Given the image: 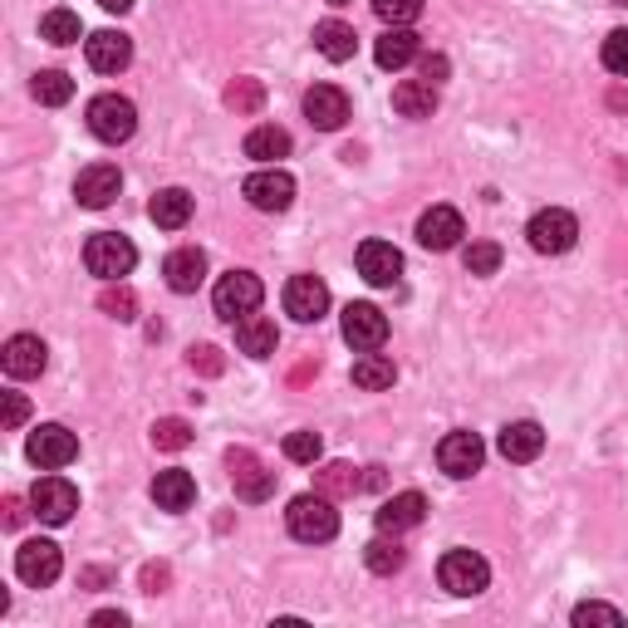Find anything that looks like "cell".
Wrapping results in <instances>:
<instances>
[{
	"label": "cell",
	"mask_w": 628,
	"mask_h": 628,
	"mask_svg": "<svg viewBox=\"0 0 628 628\" xmlns=\"http://www.w3.org/2000/svg\"><path fill=\"white\" fill-rule=\"evenodd\" d=\"M373 10H379V20H389V25H413V20L423 15V0H373Z\"/></svg>",
	"instance_id": "cell-40"
},
{
	"label": "cell",
	"mask_w": 628,
	"mask_h": 628,
	"mask_svg": "<svg viewBox=\"0 0 628 628\" xmlns=\"http://www.w3.org/2000/svg\"><path fill=\"white\" fill-rule=\"evenodd\" d=\"M30 506H35V516L45 526H69L79 511V491L65 476H40V486L30 491Z\"/></svg>",
	"instance_id": "cell-10"
},
{
	"label": "cell",
	"mask_w": 628,
	"mask_h": 628,
	"mask_svg": "<svg viewBox=\"0 0 628 628\" xmlns=\"http://www.w3.org/2000/svg\"><path fill=\"white\" fill-rule=\"evenodd\" d=\"M496 452L506 457V462H536L540 452H546V427L540 423H511V427H501V442H496Z\"/></svg>",
	"instance_id": "cell-21"
},
{
	"label": "cell",
	"mask_w": 628,
	"mask_h": 628,
	"mask_svg": "<svg viewBox=\"0 0 628 628\" xmlns=\"http://www.w3.org/2000/svg\"><path fill=\"white\" fill-rule=\"evenodd\" d=\"M25 457L35 467H45V471H59V467H69L79 457V437L69 433V427H59V423H45V427H35V433H30Z\"/></svg>",
	"instance_id": "cell-8"
},
{
	"label": "cell",
	"mask_w": 628,
	"mask_h": 628,
	"mask_svg": "<svg viewBox=\"0 0 628 628\" xmlns=\"http://www.w3.org/2000/svg\"><path fill=\"white\" fill-rule=\"evenodd\" d=\"M417 69H423V79H427V83H442V79H447V69H452V65H447V55H423V59H417Z\"/></svg>",
	"instance_id": "cell-44"
},
{
	"label": "cell",
	"mask_w": 628,
	"mask_h": 628,
	"mask_svg": "<svg viewBox=\"0 0 628 628\" xmlns=\"http://www.w3.org/2000/svg\"><path fill=\"white\" fill-rule=\"evenodd\" d=\"M0 363H5L10 379H40L49 363V349L40 334H15V339H5V349H0Z\"/></svg>",
	"instance_id": "cell-17"
},
{
	"label": "cell",
	"mask_w": 628,
	"mask_h": 628,
	"mask_svg": "<svg viewBox=\"0 0 628 628\" xmlns=\"http://www.w3.org/2000/svg\"><path fill=\"white\" fill-rule=\"evenodd\" d=\"M285 153H290V133L276 128V123H260V128L246 133V157H256V162L276 167Z\"/></svg>",
	"instance_id": "cell-31"
},
{
	"label": "cell",
	"mask_w": 628,
	"mask_h": 628,
	"mask_svg": "<svg viewBox=\"0 0 628 628\" xmlns=\"http://www.w3.org/2000/svg\"><path fill=\"white\" fill-rule=\"evenodd\" d=\"M393 109L403 113V119H433L437 113V83L427 79H403L393 89Z\"/></svg>",
	"instance_id": "cell-28"
},
{
	"label": "cell",
	"mask_w": 628,
	"mask_h": 628,
	"mask_svg": "<svg viewBox=\"0 0 628 628\" xmlns=\"http://www.w3.org/2000/svg\"><path fill=\"white\" fill-rule=\"evenodd\" d=\"M30 89H35V99L45 103V109H59V103L75 99V79H69L65 69H40Z\"/></svg>",
	"instance_id": "cell-32"
},
{
	"label": "cell",
	"mask_w": 628,
	"mask_h": 628,
	"mask_svg": "<svg viewBox=\"0 0 628 628\" xmlns=\"http://www.w3.org/2000/svg\"><path fill=\"white\" fill-rule=\"evenodd\" d=\"M89 624L93 628H123V624H128V614H123V609H103V614H93Z\"/></svg>",
	"instance_id": "cell-47"
},
{
	"label": "cell",
	"mask_w": 628,
	"mask_h": 628,
	"mask_svg": "<svg viewBox=\"0 0 628 628\" xmlns=\"http://www.w3.org/2000/svg\"><path fill=\"white\" fill-rule=\"evenodd\" d=\"M83 55H89V69L119 75V69L133 65V40L123 35V30H99V35L83 40Z\"/></svg>",
	"instance_id": "cell-16"
},
{
	"label": "cell",
	"mask_w": 628,
	"mask_h": 628,
	"mask_svg": "<svg viewBox=\"0 0 628 628\" xmlns=\"http://www.w3.org/2000/svg\"><path fill=\"white\" fill-rule=\"evenodd\" d=\"M423 516H427L423 491H397V496H389L379 511H373V520H379L383 536H403V530L423 526Z\"/></svg>",
	"instance_id": "cell-18"
},
{
	"label": "cell",
	"mask_w": 628,
	"mask_h": 628,
	"mask_svg": "<svg viewBox=\"0 0 628 628\" xmlns=\"http://www.w3.org/2000/svg\"><path fill=\"white\" fill-rule=\"evenodd\" d=\"M226 103H232L236 113H256L260 109V79H236L232 89H226Z\"/></svg>",
	"instance_id": "cell-42"
},
{
	"label": "cell",
	"mask_w": 628,
	"mask_h": 628,
	"mask_svg": "<svg viewBox=\"0 0 628 628\" xmlns=\"http://www.w3.org/2000/svg\"><path fill=\"white\" fill-rule=\"evenodd\" d=\"M344 339H349L354 349H383V339H389V314L379 305H369V300H354V305L344 310Z\"/></svg>",
	"instance_id": "cell-12"
},
{
	"label": "cell",
	"mask_w": 628,
	"mask_h": 628,
	"mask_svg": "<svg viewBox=\"0 0 628 628\" xmlns=\"http://www.w3.org/2000/svg\"><path fill=\"white\" fill-rule=\"evenodd\" d=\"M393 379H397V369H393L389 354L363 349L359 359H354V383H359L363 393H383V389H393Z\"/></svg>",
	"instance_id": "cell-30"
},
{
	"label": "cell",
	"mask_w": 628,
	"mask_h": 628,
	"mask_svg": "<svg viewBox=\"0 0 628 628\" xmlns=\"http://www.w3.org/2000/svg\"><path fill=\"white\" fill-rule=\"evenodd\" d=\"M462 236H467V226H462L457 206H433V212L417 216V240H423L427 250H452Z\"/></svg>",
	"instance_id": "cell-20"
},
{
	"label": "cell",
	"mask_w": 628,
	"mask_h": 628,
	"mask_svg": "<svg viewBox=\"0 0 628 628\" xmlns=\"http://www.w3.org/2000/svg\"><path fill=\"white\" fill-rule=\"evenodd\" d=\"M59 570H65V554H59L55 540H25V546L15 550V574L30 584V590H45V584H55Z\"/></svg>",
	"instance_id": "cell-9"
},
{
	"label": "cell",
	"mask_w": 628,
	"mask_h": 628,
	"mask_svg": "<svg viewBox=\"0 0 628 628\" xmlns=\"http://www.w3.org/2000/svg\"><path fill=\"white\" fill-rule=\"evenodd\" d=\"M462 266L471 270V276H496V270H501V246H496V240H471Z\"/></svg>",
	"instance_id": "cell-37"
},
{
	"label": "cell",
	"mask_w": 628,
	"mask_h": 628,
	"mask_svg": "<svg viewBox=\"0 0 628 628\" xmlns=\"http://www.w3.org/2000/svg\"><path fill=\"white\" fill-rule=\"evenodd\" d=\"M162 584H167V570H162V564H148V570H143V590L157 594Z\"/></svg>",
	"instance_id": "cell-48"
},
{
	"label": "cell",
	"mask_w": 628,
	"mask_h": 628,
	"mask_svg": "<svg viewBox=\"0 0 628 628\" xmlns=\"http://www.w3.org/2000/svg\"><path fill=\"white\" fill-rule=\"evenodd\" d=\"M153 501H157V511H192V501H197V481H192V471H182V467H167V471H157L153 476Z\"/></svg>",
	"instance_id": "cell-23"
},
{
	"label": "cell",
	"mask_w": 628,
	"mask_h": 628,
	"mask_svg": "<svg viewBox=\"0 0 628 628\" xmlns=\"http://www.w3.org/2000/svg\"><path fill=\"white\" fill-rule=\"evenodd\" d=\"M437 580H442V590L457 594V599H476L491 584V564L481 560L476 550H447L442 564H437Z\"/></svg>",
	"instance_id": "cell-4"
},
{
	"label": "cell",
	"mask_w": 628,
	"mask_h": 628,
	"mask_svg": "<svg viewBox=\"0 0 628 628\" xmlns=\"http://www.w3.org/2000/svg\"><path fill=\"white\" fill-rule=\"evenodd\" d=\"M148 216L162 232H182L187 222H192V197L182 192V187H162V192L148 202Z\"/></svg>",
	"instance_id": "cell-27"
},
{
	"label": "cell",
	"mask_w": 628,
	"mask_h": 628,
	"mask_svg": "<svg viewBox=\"0 0 628 628\" xmlns=\"http://www.w3.org/2000/svg\"><path fill=\"white\" fill-rule=\"evenodd\" d=\"M359 276L369 280V285H379V290L397 285V276H403V250H397L393 240H363L359 246Z\"/></svg>",
	"instance_id": "cell-14"
},
{
	"label": "cell",
	"mask_w": 628,
	"mask_h": 628,
	"mask_svg": "<svg viewBox=\"0 0 628 628\" xmlns=\"http://www.w3.org/2000/svg\"><path fill=\"white\" fill-rule=\"evenodd\" d=\"M236 349L246 359H270L280 349V329L270 319H260V314H246V319H236Z\"/></svg>",
	"instance_id": "cell-25"
},
{
	"label": "cell",
	"mask_w": 628,
	"mask_h": 628,
	"mask_svg": "<svg viewBox=\"0 0 628 628\" xmlns=\"http://www.w3.org/2000/svg\"><path fill=\"white\" fill-rule=\"evenodd\" d=\"M354 25H344V20H319L314 25V49H319L329 65H344V59H354Z\"/></svg>",
	"instance_id": "cell-29"
},
{
	"label": "cell",
	"mask_w": 628,
	"mask_h": 628,
	"mask_svg": "<svg viewBox=\"0 0 628 628\" xmlns=\"http://www.w3.org/2000/svg\"><path fill=\"white\" fill-rule=\"evenodd\" d=\"M187 442H192V427H187L182 417H162V423H153V447H162V452H182Z\"/></svg>",
	"instance_id": "cell-38"
},
{
	"label": "cell",
	"mask_w": 628,
	"mask_h": 628,
	"mask_svg": "<svg viewBox=\"0 0 628 628\" xmlns=\"http://www.w3.org/2000/svg\"><path fill=\"white\" fill-rule=\"evenodd\" d=\"M285 457H290V462H300V467H314L324 457L319 433H290L285 437Z\"/></svg>",
	"instance_id": "cell-39"
},
{
	"label": "cell",
	"mask_w": 628,
	"mask_h": 628,
	"mask_svg": "<svg viewBox=\"0 0 628 628\" xmlns=\"http://www.w3.org/2000/svg\"><path fill=\"white\" fill-rule=\"evenodd\" d=\"M590 624H609V628H619V624H624V614L614 609V604L590 599V604H580V609H574V628H590Z\"/></svg>",
	"instance_id": "cell-41"
},
{
	"label": "cell",
	"mask_w": 628,
	"mask_h": 628,
	"mask_svg": "<svg viewBox=\"0 0 628 628\" xmlns=\"http://www.w3.org/2000/svg\"><path fill=\"white\" fill-rule=\"evenodd\" d=\"M614 5H628V0H614Z\"/></svg>",
	"instance_id": "cell-52"
},
{
	"label": "cell",
	"mask_w": 628,
	"mask_h": 628,
	"mask_svg": "<svg viewBox=\"0 0 628 628\" xmlns=\"http://www.w3.org/2000/svg\"><path fill=\"white\" fill-rule=\"evenodd\" d=\"M25 520V511H20V501H5V526H20Z\"/></svg>",
	"instance_id": "cell-50"
},
{
	"label": "cell",
	"mask_w": 628,
	"mask_h": 628,
	"mask_svg": "<svg viewBox=\"0 0 628 628\" xmlns=\"http://www.w3.org/2000/svg\"><path fill=\"white\" fill-rule=\"evenodd\" d=\"M481 462H486V442H481L476 433H447L442 447H437V467H442L452 481L476 476Z\"/></svg>",
	"instance_id": "cell-11"
},
{
	"label": "cell",
	"mask_w": 628,
	"mask_h": 628,
	"mask_svg": "<svg viewBox=\"0 0 628 628\" xmlns=\"http://www.w3.org/2000/svg\"><path fill=\"white\" fill-rule=\"evenodd\" d=\"M240 197H246L256 212H285V206L295 202V177H290L285 167H260V172H250L246 182H240Z\"/></svg>",
	"instance_id": "cell-7"
},
{
	"label": "cell",
	"mask_w": 628,
	"mask_h": 628,
	"mask_svg": "<svg viewBox=\"0 0 628 628\" xmlns=\"http://www.w3.org/2000/svg\"><path fill=\"white\" fill-rule=\"evenodd\" d=\"M99 5H103V10H109V15H128V10H133V5H138V0H99Z\"/></svg>",
	"instance_id": "cell-49"
},
{
	"label": "cell",
	"mask_w": 628,
	"mask_h": 628,
	"mask_svg": "<svg viewBox=\"0 0 628 628\" xmlns=\"http://www.w3.org/2000/svg\"><path fill=\"white\" fill-rule=\"evenodd\" d=\"M83 266H89V276H99V280H123L133 266H138V250H133L128 236L99 232V236H89V246H83Z\"/></svg>",
	"instance_id": "cell-3"
},
{
	"label": "cell",
	"mask_w": 628,
	"mask_h": 628,
	"mask_svg": "<svg viewBox=\"0 0 628 628\" xmlns=\"http://www.w3.org/2000/svg\"><path fill=\"white\" fill-rule=\"evenodd\" d=\"M162 276H167V285H172L177 295H197V285L206 280V256L197 246L172 250V256L162 260Z\"/></svg>",
	"instance_id": "cell-24"
},
{
	"label": "cell",
	"mask_w": 628,
	"mask_h": 628,
	"mask_svg": "<svg viewBox=\"0 0 628 628\" xmlns=\"http://www.w3.org/2000/svg\"><path fill=\"white\" fill-rule=\"evenodd\" d=\"M417 55H423V49H417V35H413L407 25L383 30L379 45H373V59H379V69H407Z\"/></svg>",
	"instance_id": "cell-26"
},
{
	"label": "cell",
	"mask_w": 628,
	"mask_h": 628,
	"mask_svg": "<svg viewBox=\"0 0 628 628\" xmlns=\"http://www.w3.org/2000/svg\"><path fill=\"white\" fill-rule=\"evenodd\" d=\"M526 236H530V246H536L540 256H564V250L580 240V222H574L564 206H546V212L530 216Z\"/></svg>",
	"instance_id": "cell-6"
},
{
	"label": "cell",
	"mask_w": 628,
	"mask_h": 628,
	"mask_svg": "<svg viewBox=\"0 0 628 628\" xmlns=\"http://www.w3.org/2000/svg\"><path fill=\"white\" fill-rule=\"evenodd\" d=\"M305 119L319 133L344 128V119H349V93L334 89V83H314V89L305 93Z\"/></svg>",
	"instance_id": "cell-19"
},
{
	"label": "cell",
	"mask_w": 628,
	"mask_h": 628,
	"mask_svg": "<svg viewBox=\"0 0 628 628\" xmlns=\"http://www.w3.org/2000/svg\"><path fill=\"white\" fill-rule=\"evenodd\" d=\"M329 5H349V0H329Z\"/></svg>",
	"instance_id": "cell-51"
},
{
	"label": "cell",
	"mask_w": 628,
	"mask_h": 628,
	"mask_svg": "<svg viewBox=\"0 0 628 628\" xmlns=\"http://www.w3.org/2000/svg\"><path fill=\"white\" fill-rule=\"evenodd\" d=\"M119 192H123V172L113 162H93L75 177V197H79V206H89V212L113 206V197Z\"/></svg>",
	"instance_id": "cell-13"
},
{
	"label": "cell",
	"mask_w": 628,
	"mask_h": 628,
	"mask_svg": "<svg viewBox=\"0 0 628 628\" xmlns=\"http://www.w3.org/2000/svg\"><path fill=\"white\" fill-rule=\"evenodd\" d=\"M324 310H329V285L319 276L285 280V314H295L300 324H314V319H324Z\"/></svg>",
	"instance_id": "cell-15"
},
{
	"label": "cell",
	"mask_w": 628,
	"mask_h": 628,
	"mask_svg": "<svg viewBox=\"0 0 628 628\" xmlns=\"http://www.w3.org/2000/svg\"><path fill=\"white\" fill-rule=\"evenodd\" d=\"M285 526H290V536L305 540V546H324V540L339 536V511H334V501L324 496V491H314V496L290 501Z\"/></svg>",
	"instance_id": "cell-1"
},
{
	"label": "cell",
	"mask_w": 628,
	"mask_h": 628,
	"mask_svg": "<svg viewBox=\"0 0 628 628\" xmlns=\"http://www.w3.org/2000/svg\"><path fill=\"white\" fill-rule=\"evenodd\" d=\"M403 560H407V550L397 546V536L393 540H369V546H363V564H369L373 574H397L403 570Z\"/></svg>",
	"instance_id": "cell-34"
},
{
	"label": "cell",
	"mask_w": 628,
	"mask_h": 628,
	"mask_svg": "<svg viewBox=\"0 0 628 628\" xmlns=\"http://www.w3.org/2000/svg\"><path fill=\"white\" fill-rule=\"evenodd\" d=\"M226 467H232L240 501H266L270 491H276V471H266L250 452H226Z\"/></svg>",
	"instance_id": "cell-22"
},
{
	"label": "cell",
	"mask_w": 628,
	"mask_h": 628,
	"mask_svg": "<svg viewBox=\"0 0 628 628\" xmlns=\"http://www.w3.org/2000/svg\"><path fill=\"white\" fill-rule=\"evenodd\" d=\"M260 300H266V285H260L250 270H232V276H222L216 280V290H212V305L222 319H246V314H256L260 310Z\"/></svg>",
	"instance_id": "cell-5"
},
{
	"label": "cell",
	"mask_w": 628,
	"mask_h": 628,
	"mask_svg": "<svg viewBox=\"0 0 628 628\" xmlns=\"http://www.w3.org/2000/svg\"><path fill=\"white\" fill-rule=\"evenodd\" d=\"M604 69H609V75H628V30H614V35L604 40Z\"/></svg>",
	"instance_id": "cell-43"
},
{
	"label": "cell",
	"mask_w": 628,
	"mask_h": 628,
	"mask_svg": "<svg viewBox=\"0 0 628 628\" xmlns=\"http://www.w3.org/2000/svg\"><path fill=\"white\" fill-rule=\"evenodd\" d=\"M40 40H49V45H75L79 40V15L75 10H49L45 20H40Z\"/></svg>",
	"instance_id": "cell-35"
},
{
	"label": "cell",
	"mask_w": 628,
	"mask_h": 628,
	"mask_svg": "<svg viewBox=\"0 0 628 628\" xmlns=\"http://www.w3.org/2000/svg\"><path fill=\"white\" fill-rule=\"evenodd\" d=\"M30 417V403L20 393H5V427H20Z\"/></svg>",
	"instance_id": "cell-45"
},
{
	"label": "cell",
	"mask_w": 628,
	"mask_h": 628,
	"mask_svg": "<svg viewBox=\"0 0 628 628\" xmlns=\"http://www.w3.org/2000/svg\"><path fill=\"white\" fill-rule=\"evenodd\" d=\"M99 310L109 314V319H138V295H133L128 285H123V280H109V285H103V295H99Z\"/></svg>",
	"instance_id": "cell-33"
},
{
	"label": "cell",
	"mask_w": 628,
	"mask_h": 628,
	"mask_svg": "<svg viewBox=\"0 0 628 628\" xmlns=\"http://www.w3.org/2000/svg\"><path fill=\"white\" fill-rule=\"evenodd\" d=\"M359 486H363V476L349 462H329L319 471V491H324V496H354Z\"/></svg>",
	"instance_id": "cell-36"
},
{
	"label": "cell",
	"mask_w": 628,
	"mask_h": 628,
	"mask_svg": "<svg viewBox=\"0 0 628 628\" xmlns=\"http://www.w3.org/2000/svg\"><path fill=\"white\" fill-rule=\"evenodd\" d=\"M192 369H206V373H222V359H216L212 344H202V349H192Z\"/></svg>",
	"instance_id": "cell-46"
},
{
	"label": "cell",
	"mask_w": 628,
	"mask_h": 628,
	"mask_svg": "<svg viewBox=\"0 0 628 628\" xmlns=\"http://www.w3.org/2000/svg\"><path fill=\"white\" fill-rule=\"evenodd\" d=\"M89 133L99 143H128L133 133H138V109H133V99H123V93H99V99L89 103Z\"/></svg>",
	"instance_id": "cell-2"
}]
</instances>
